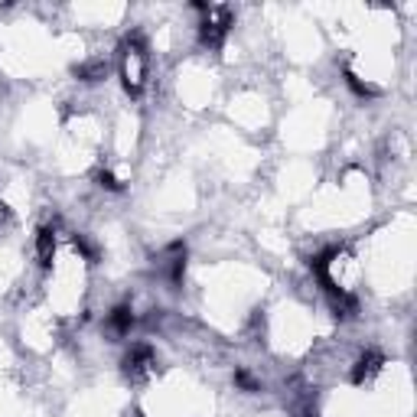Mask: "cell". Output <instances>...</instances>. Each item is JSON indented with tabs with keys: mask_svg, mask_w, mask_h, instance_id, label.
I'll use <instances>...</instances> for the list:
<instances>
[{
	"mask_svg": "<svg viewBox=\"0 0 417 417\" xmlns=\"http://www.w3.org/2000/svg\"><path fill=\"white\" fill-rule=\"evenodd\" d=\"M228 29H232V13H228V10H212V7H208L206 20H202V27H199L202 46L218 49L222 43H225Z\"/></svg>",
	"mask_w": 417,
	"mask_h": 417,
	"instance_id": "obj_2",
	"label": "cell"
},
{
	"mask_svg": "<svg viewBox=\"0 0 417 417\" xmlns=\"http://www.w3.org/2000/svg\"><path fill=\"white\" fill-rule=\"evenodd\" d=\"M108 326H111L114 332H131V326H134V310L127 304H121V306H114L111 313H108Z\"/></svg>",
	"mask_w": 417,
	"mask_h": 417,
	"instance_id": "obj_6",
	"label": "cell"
},
{
	"mask_svg": "<svg viewBox=\"0 0 417 417\" xmlns=\"http://www.w3.org/2000/svg\"><path fill=\"white\" fill-rule=\"evenodd\" d=\"M36 251H39V264L43 267L52 264V251H56V232H52V228H39Z\"/></svg>",
	"mask_w": 417,
	"mask_h": 417,
	"instance_id": "obj_5",
	"label": "cell"
},
{
	"mask_svg": "<svg viewBox=\"0 0 417 417\" xmlns=\"http://www.w3.org/2000/svg\"><path fill=\"white\" fill-rule=\"evenodd\" d=\"M143 62H147V56H143V43L141 36H131L127 39V52H124V88L131 92V95H141L143 88Z\"/></svg>",
	"mask_w": 417,
	"mask_h": 417,
	"instance_id": "obj_1",
	"label": "cell"
},
{
	"mask_svg": "<svg viewBox=\"0 0 417 417\" xmlns=\"http://www.w3.org/2000/svg\"><path fill=\"white\" fill-rule=\"evenodd\" d=\"M379 369H381V355L379 352H365V355H359L355 369H352V381H355V385H365Z\"/></svg>",
	"mask_w": 417,
	"mask_h": 417,
	"instance_id": "obj_4",
	"label": "cell"
},
{
	"mask_svg": "<svg viewBox=\"0 0 417 417\" xmlns=\"http://www.w3.org/2000/svg\"><path fill=\"white\" fill-rule=\"evenodd\" d=\"M346 85H349V88H352V92H355V95H359V98H375V95H379V88L365 85V82H362V78L355 76V72H349V69H346Z\"/></svg>",
	"mask_w": 417,
	"mask_h": 417,
	"instance_id": "obj_7",
	"label": "cell"
},
{
	"mask_svg": "<svg viewBox=\"0 0 417 417\" xmlns=\"http://www.w3.org/2000/svg\"><path fill=\"white\" fill-rule=\"evenodd\" d=\"M153 365V352L150 346H134L131 352H127V359H124V372L131 375V379H141L143 372Z\"/></svg>",
	"mask_w": 417,
	"mask_h": 417,
	"instance_id": "obj_3",
	"label": "cell"
},
{
	"mask_svg": "<svg viewBox=\"0 0 417 417\" xmlns=\"http://www.w3.org/2000/svg\"><path fill=\"white\" fill-rule=\"evenodd\" d=\"M98 183H101L104 190H111V192H121V183L114 180V173H108V170H101V173H98Z\"/></svg>",
	"mask_w": 417,
	"mask_h": 417,
	"instance_id": "obj_9",
	"label": "cell"
},
{
	"mask_svg": "<svg viewBox=\"0 0 417 417\" xmlns=\"http://www.w3.org/2000/svg\"><path fill=\"white\" fill-rule=\"evenodd\" d=\"M235 385H238V388H245V391H257V388H261V385H257L248 372H235Z\"/></svg>",
	"mask_w": 417,
	"mask_h": 417,
	"instance_id": "obj_8",
	"label": "cell"
}]
</instances>
